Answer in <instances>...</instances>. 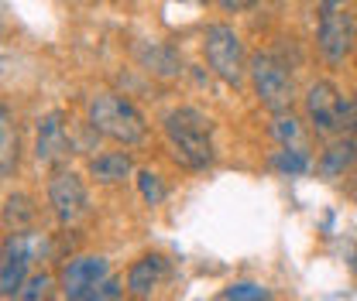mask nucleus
Returning <instances> with one entry per match:
<instances>
[{"label":"nucleus","mask_w":357,"mask_h":301,"mask_svg":"<svg viewBox=\"0 0 357 301\" xmlns=\"http://www.w3.org/2000/svg\"><path fill=\"white\" fill-rule=\"evenodd\" d=\"M319 3H323V10H344L347 0H319Z\"/></svg>","instance_id":"nucleus-24"},{"label":"nucleus","mask_w":357,"mask_h":301,"mask_svg":"<svg viewBox=\"0 0 357 301\" xmlns=\"http://www.w3.org/2000/svg\"><path fill=\"white\" fill-rule=\"evenodd\" d=\"M128 174H131V154H124V151H107L89 161V178L100 185H117Z\"/></svg>","instance_id":"nucleus-14"},{"label":"nucleus","mask_w":357,"mask_h":301,"mask_svg":"<svg viewBox=\"0 0 357 301\" xmlns=\"http://www.w3.org/2000/svg\"><path fill=\"white\" fill-rule=\"evenodd\" d=\"M220 3L223 14H237V10H248V7H255L258 0H217Z\"/></svg>","instance_id":"nucleus-23"},{"label":"nucleus","mask_w":357,"mask_h":301,"mask_svg":"<svg viewBox=\"0 0 357 301\" xmlns=\"http://www.w3.org/2000/svg\"><path fill=\"white\" fill-rule=\"evenodd\" d=\"M203 51H206V62L213 69V76L223 79L227 86H241L244 83V44L237 38V31L230 24H210L206 35H203Z\"/></svg>","instance_id":"nucleus-4"},{"label":"nucleus","mask_w":357,"mask_h":301,"mask_svg":"<svg viewBox=\"0 0 357 301\" xmlns=\"http://www.w3.org/2000/svg\"><path fill=\"white\" fill-rule=\"evenodd\" d=\"M55 288H59V281H55L48 270H38V274H31V277L21 284V291L10 301H52L55 298Z\"/></svg>","instance_id":"nucleus-18"},{"label":"nucleus","mask_w":357,"mask_h":301,"mask_svg":"<svg viewBox=\"0 0 357 301\" xmlns=\"http://www.w3.org/2000/svg\"><path fill=\"white\" fill-rule=\"evenodd\" d=\"M124 291H128V284H124L121 277H114V274H110L107 281H100V284H96L93 291H86L79 301H121L124 298Z\"/></svg>","instance_id":"nucleus-20"},{"label":"nucleus","mask_w":357,"mask_h":301,"mask_svg":"<svg viewBox=\"0 0 357 301\" xmlns=\"http://www.w3.org/2000/svg\"><path fill=\"white\" fill-rule=\"evenodd\" d=\"M48 206L62 229L79 226L89 215V192L86 181L76 172H55L48 178Z\"/></svg>","instance_id":"nucleus-6"},{"label":"nucleus","mask_w":357,"mask_h":301,"mask_svg":"<svg viewBox=\"0 0 357 301\" xmlns=\"http://www.w3.org/2000/svg\"><path fill=\"white\" fill-rule=\"evenodd\" d=\"M69 154H73V137L66 127V113L48 110L45 117H38V127H35V161L45 168H55Z\"/></svg>","instance_id":"nucleus-8"},{"label":"nucleus","mask_w":357,"mask_h":301,"mask_svg":"<svg viewBox=\"0 0 357 301\" xmlns=\"http://www.w3.org/2000/svg\"><path fill=\"white\" fill-rule=\"evenodd\" d=\"M0 215H3V229L10 236H28L35 229V222H38V206L31 202V195L14 192V195L3 199V213Z\"/></svg>","instance_id":"nucleus-12"},{"label":"nucleus","mask_w":357,"mask_h":301,"mask_svg":"<svg viewBox=\"0 0 357 301\" xmlns=\"http://www.w3.org/2000/svg\"><path fill=\"white\" fill-rule=\"evenodd\" d=\"M310 154L303 151V147H278V151H271V168L278 174H289V178H296V174H306L310 172Z\"/></svg>","instance_id":"nucleus-17"},{"label":"nucleus","mask_w":357,"mask_h":301,"mask_svg":"<svg viewBox=\"0 0 357 301\" xmlns=\"http://www.w3.org/2000/svg\"><path fill=\"white\" fill-rule=\"evenodd\" d=\"M169 151L182 168L203 172L213 165V137H210V120L196 106H176L162 120Z\"/></svg>","instance_id":"nucleus-1"},{"label":"nucleus","mask_w":357,"mask_h":301,"mask_svg":"<svg viewBox=\"0 0 357 301\" xmlns=\"http://www.w3.org/2000/svg\"><path fill=\"white\" fill-rule=\"evenodd\" d=\"M137 58H141V65H144L148 72H155L158 79H172V76L182 72V69H178V55L169 44H141V48H137Z\"/></svg>","instance_id":"nucleus-15"},{"label":"nucleus","mask_w":357,"mask_h":301,"mask_svg":"<svg viewBox=\"0 0 357 301\" xmlns=\"http://www.w3.org/2000/svg\"><path fill=\"white\" fill-rule=\"evenodd\" d=\"M351 165H357V144H354V137H344V140L330 144V147L319 154L316 172H319V178L333 181V178H344V172H347Z\"/></svg>","instance_id":"nucleus-13"},{"label":"nucleus","mask_w":357,"mask_h":301,"mask_svg":"<svg viewBox=\"0 0 357 301\" xmlns=\"http://www.w3.org/2000/svg\"><path fill=\"white\" fill-rule=\"evenodd\" d=\"M110 277V263L107 257H100V254H83V257H73L62 263V270H59V288H62V295L69 301H79L86 291H93L100 281H107Z\"/></svg>","instance_id":"nucleus-9"},{"label":"nucleus","mask_w":357,"mask_h":301,"mask_svg":"<svg viewBox=\"0 0 357 301\" xmlns=\"http://www.w3.org/2000/svg\"><path fill=\"white\" fill-rule=\"evenodd\" d=\"M17 168V130L10 120V110H0V174L10 178Z\"/></svg>","instance_id":"nucleus-16"},{"label":"nucleus","mask_w":357,"mask_h":301,"mask_svg":"<svg viewBox=\"0 0 357 301\" xmlns=\"http://www.w3.org/2000/svg\"><path fill=\"white\" fill-rule=\"evenodd\" d=\"M306 117H310L312 130L323 137L357 127V106L326 79H319L306 89Z\"/></svg>","instance_id":"nucleus-3"},{"label":"nucleus","mask_w":357,"mask_h":301,"mask_svg":"<svg viewBox=\"0 0 357 301\" xmlns=\"http://www.w3.org/2000/svg\"><path fill=\"white\" fill-rule=\"evenodd\" d=\"M351 137H354V144H357V127H354V130H351Z\"/></svg>","instance_id":"nucleus-26"},{"label":"nucleus","mask_w":357,"mask_h":301,"mask_svg":"<svg viewBox=\"0 0 357 301\" xmlns=\"http://www.w3.org/2000/svg\"><path fill=\"white\" fill-rule=\"evenodd\" d=\"M271 133L282 147H299V120L296 117H285V113H275V124H271Z\"/></svg>","instance_id":"nucleus-19"},{"label":"nucleus","mask_w":357,"mask_h":301,"mask_svg":"<svg viewBox=\"0 0 357 301\" xmlns=\"http://www.w3.org/2000/svg\"><path fill=\"white\" fill-rule=\"evenodd\" d=\"M28 267H31V254H28V247L21 243V236L7 240V247H3V263H0V295L7 301L14 298V295L21 291V284L31 277Z\"/></svg>","instance_id":"nucleus-10"},{"label":"nucleus","mask_w":357,"mask_h":301,"mask_svg":"<svg viewBox=\"0 0 357 301\" xmlns=\"http://www.w3.org/2000/svg\"><path fill=\"white\" fill-rule=\"evenodd\" d=\"M248 76L255 83V96L261 99V106L271 110V113H285L292 106V76L289 69L268 55V51H258L248 65Z\"/></svg>","instance_id":"nucleus-5"},{"label":"nucleus","mask_w":357,"mask_h":301,"mask_svg":"<svg viewBox=\"0 0 357 301\" xmlns=\"http://www.w3.org/2000/svg\"><path fill=\"white\" fill-rule=\"evenodd\" d=\"M86 117H89V127L124 147H137L144 140V117L137 113L131 99L117 96V92H96L89 99L86 106Z\"/></svg>","instance_id":"nucleus-2"},{"label":"nucleus","mask_w":357,"mask_h":301,"mask_svg":"<svg viewBox=\"0 0 357 301\" xmlns=\"http://www.w3.org/2000/svg\"><path fill=\"white\" fill-rule=\"evenodd\" d=\"M165 270H169V260L162 257V254H144L141 260H134L131 267H128V295L134 301L148 298L162 281H165Z\"/></svg>","instance_id":"nucleus-11"},{"label":"nucleus","mask_w":357,"mask_h":301,"mask_svg":"<svg viewBox=\"0 0 357 301\" xmlns=\"http://www.w3.org/2000/svg\"><path fill=\"white\" fill-rule=\"evenodd\" d=\"M268 288L255 284V281H234L230 288H223V301H258L265 298Z\"/></svg>","instance_id":"nucleus-21"},{"label":"nucleus","mask_w":357,"mask_h":301,"mask_svg":"<svg viewBox=\"0 0 357 301\" xmlns=\"http://www.w3.org/2000/svg\"><path fill=\"white\" fill-rule=\"evenodd\" d=\"M258 301H275V298H271V291H268V295H265V298H258Z\"/></svg>","instance_id":"nucleus-25"},{"label":"nucleus","mask_w":357,"mask_h":301,"mask_svg":"<svg viewBox=\"0 0 357 301\" xmlns=\"http://www.w3.org/2000/svg\"><path fill=\"white\" fill-rule=\"evenodd\" d=\"M354 38H357V24L347 10H323L319 14V24H316V48L326 62H344L351 51H354Z\"/></svg>","instance_id":"nucleus-7"},{"label":"nucleus","mask_w":357,"mask_h":301,"mask_svg":"<svg viewBox=\"0 0 357 301\" xmlns=\"http://www.w3.org/2000/svg\"><path fill=\"white\" fill-rule=\"evenodd\" d=\"M137 188H141V199L148 206H158L165 199V188H162V178L155 172H137Z\"/></svg>","instance_id":"nucleus-22"}]
</instances>
